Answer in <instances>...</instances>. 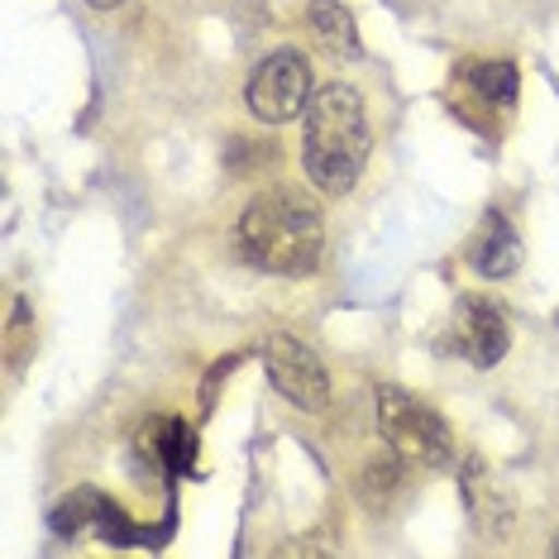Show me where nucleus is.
Listing matches in <instances>:
<instances>
[{"label": "nucleus", "mask_w": 559, "mask_h": 559, "mask_svg": "<svg viewBox=\"0 0 559 559\" xmlns=\"http://www.w3.org/2000/svg\"><path fill=\"white\" fill-rule=\"evenodd\" d=\"M239 253L249 269L277 273V277H307L321 269L325 249V221L321 206L297 192V187H269L239 215Z\"/></svg>", "instance_id": "obj_1"}, {"label": "nucleus", "mask_w": 559, "mask_h": 559, "mask_svg": "<svg viewBox=\"0 0 559 559\" xmlns=\"http://www.w3.org/2000/svg\"><path fill=\"white\" fill-rule=\"evenodd\" d=\"M301 120H307V144H301L307 177L321 187L325 197L354 192V182L364 177L368 148H373L364 96L345 82H330L311 96V106H307Z\"/></svg>", "instance_id": "obj_2"}, {"label": "nucleus", "mask_w": 559, "mask_h": 559, "mask_svg": "<svg viewBox=\"0 0 559 559\" xmlns=\"http://www.w3.org/2000/svg\"><path fill=\"white\" fill-rule=\"evenodd\" d=\"M378 430H383L388 450L426 468H454L460 450H454V430L444 426L440 412H430L421 397L383 383L378 388Z\"/></svg>", "instance_id": "obj_3"}, {"label": "nucleus", "mask_w": 559, "mask_h": 559, "mask_svg": "<svg viewBox=\"0 0 559 559\" xmlns=\"http://www.w3.org/2000/svg\"><path fill=\"white\" fill-rule=\"evenodd\" d=\"M245 100L253 110V120L263 124H287L297 116H307L311 106V62L297 48H277V53L259 58V68L249 72Z\"/></svg>", "instance_id": "obj_4"}, {"label": "nucleus", "mask_w": 559, "mask_h": 559, "mask_svg": "<svg viewBox=\"0 0 559 559\" xmlns=\"http://www.w3.org/2000/svg\"><path fill=\"white\" fill-rule=\"evenodd\" d=\"M263 368H269V383L283 392L292 406H301V412H311V416L330 406V373L301 340L283 335V330L269 335L263 340Z\"/></svg>", "instance_id": "obj_5"}, {"label": "nucleus", "mask_w": 559, "mask_h": 559, "mask_svg": "<svg viewBox=\"0 0 559 559\" xmlns=\"http://www.w3.org/2000/svg\"><path fill=\"white\" fill-rule=\"evenodd\" d=\"M450 349L474 368L502 364L507 349H512V325H507L502 307H492V297L464 292V297L454 301V316H450Z\"/></svg>", "instance_id": "obj_6"}, {"label": "nucleus", "mask_w": 559, "mask_h": 559, "mask_svg": "<svg viewBox=\"0 0 559 559\" xmlns=\"http://www.w3.org/2000/svg\"><path fill=\"white\" fill-rule=\"evenodd\" d=\"M460 483H464V507H468V516L478 521V531H488V536H502L507 521H512V507H507L502 488L492 483L488 464H483L478 454H468V460H464Z\"/></svg>", "instance_id": "obj_7"}, {"label": "nucleus", "mask_w": 559, "mask_h": 559, "mask_svg": "<svg viewBox=\"0 0 559 559\" xmlns=\"http://www.w3.org/2000/svg\"><path fill=\"white\" fill-rule=\"evenodd\" d=\"M139 450L144 460H154L163 474H187L197 464V430L182 421V416H163L139 436Z\"/></svg>", "instance_id": "obj_8"}, {"label": "nucleus", "mask_w": 559, "mask_h": 559, "mask_svg": "<svg viewBox=\"0 0 559 559\" xmlns=\"http://www.w3.org/2000/svg\"><path fill=\"white\" fill-rule=\"evenodd\" d=\"M516 263H521V239H516L512 225H507V215L492 211L488 225H483V235H478V245L468 249V269L483 273V277H512Z\"/></svg>", "instance_id": "obj_9"}, {"label": "nucleus", "mask_w": 559, "mask_h": 559, "mask_svg": "<svg viewBox=\"0 0 559 559\" xmlns=\"http://www.w3.org/2000/svg\"><path fill=\"white\" fill-rule=\"evenodd\" d=\"M460 82L464 86H474V96L483 100V106H492V110H512L516 106V62H460Z\"/></svg>", "instance_id": "obj_10"}, {"label": "nucleus", "mask_w": 559, "mask_h": 559, "mask_svg": "<svg viewBox=\"0 0 559 559\" xmlns=\"http://www.w3.org/2000/svg\"><path fill=\"white\" fill-rule=\"evenodd\" d=\"M307 20H311L321 48H330L335 58H359V29H354V15L340 0H311Z\"/></svg>", "instance_id": "obj_11"}, {"label": "nucleus", "mask_w": 559, "mask_h": 559, "mask_svg": "<svg viewBox=\"0 0 559 559\" xmlns=\"http://www.w3.org/2000/svg\"><path fill=\"white\" fill-rule=\"evenodd\" d=\"M402 460V454H397ZM392 460V454H383V460H373L364 468V478H359V498L368 512H383V507L402 492V464Z\"/></svg>", "instance_id": "obj_12"}, {"label": "nucleus", "mask_w": 559, "mask_h": 559, "mask_svg": "<svg viewBox=\"0 0 559 559\" xmlns=\"http://www.w3.org/2000/svg\"><path fill=\"white\" fill-rule=\"evenodd\" d=\"M100 498H106V492H96V488H72V498L53 512V531H58V536H82V531H96Z\"/></svg>", "instance_id": "obj_13"}, {"label": "nucleus", "mask_w": 559, "mask_h": 559, "mask_svg": "<svg viewBox=\"0 0 559 559\" xmlns=\"http://www.w3.org/2000/svg\"><path fill=\"white\" fill-rule=\"evenodd\" d=\"M96 536H100V540H110V545H134V540H144V531H139V521H134V516H124V507H120V502L100 498Z\"/></svg>", "instance_id": "obj_14"}, {"label": "nucleus", "mask_w": 559, "mask_h": 559, "mask_svg": "<svg viewBox=\"0 0 559 559\" xmlns=\"http://www.w3.org/2000/svg\"><path fill=\"white\" fill-rule=\"evenodd\" d=\"M235 368H239V354H230V359H215V364H211V378H206V388H201V406H206V412L215 406V388H221L225 378L235 373Z\"/></svg>", "instance_id": "obj_15"}, {"label": "nucleus", "mask_w": 559, "mask_h": 559, "mask_svg": "<svg viewBox=\"0 0 559 559\" xmlns=\"http://www.w3.org/2000/svg\"><path fill=\"white\" fill-rule=\"evenodd\" d=\"M86 5H96V10H116V5H124V0H86Z\"/></svg>", "instance_id": "obj_16"}, {"label": "nucleus", "mask_w": 559, "mask_h": 559, "mask_svg": "<svg viewBox=\"0 0 559 559\" xmlns=\"http://www.w3.org/2000/svg\"><path fill=\"white\" fill-rule=\"evenodd\" d=\"M555 550H559V545H555Z\"/></svg>", "instance_id": "obj_17"}]
</instances>
